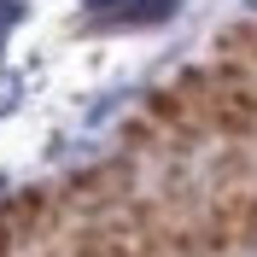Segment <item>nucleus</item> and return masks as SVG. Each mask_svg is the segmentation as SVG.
Wrapping results in <instances>:
<instances>
[{"label": "nucleus", "mask_w": 257, "mask_h": 257, "mask_svg": "<svg viewBox=\"0 0 257 257\" xmlns=\"http://www.w3.org/2000/svg\"><path fill=\"white\" fill-rule=\"evenodd\" d=\"M6 245H12V216L0 210V257H6Z\"/></svg>", "instance_id": "1"}]
</instances>
